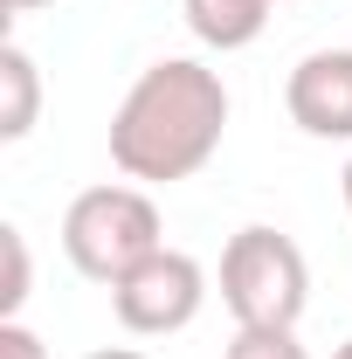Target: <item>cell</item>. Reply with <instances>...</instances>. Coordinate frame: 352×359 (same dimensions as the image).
<instances>
[{
	"label": "cell",
	"instance_id": "cell-1",
	"mask_svg": "<svg viewBox=\"0 0 352 359\" xmlns=\"http://www.w3.org/2000/svg\"><path fill=\"white\" fill-rule=\"evenodd\" d=\"M228 83L201 55H159L111 111V166L138 187L194 180L228 138Z\"/></svg>",
	"mask_w": 352,
	"mask_h": 359
},
{
	"label": "cell",
	"instance_id": "cell-2",
	"mask_svg": "<svg viewBox=\"0 0 352 359\" xmlns=\"http://www.w3.org/2000/svg\"><path fill=\"white\" fill-rule=\"evenodd\" d=\"M152 249H166V222H159L152 187H138V180L83 187V194L62 208V256H69L76 276L104 283V290H111L125 269H138Z\"/></svg>",
	"mask_w": 352,
	"mask_h": 359
},
{
	"label": "cell",
	"instance_id": "cell-3",
	"mask_svg": "<svg viewBox=\"0 0 352 359\" xmlns=\"http://www.w3.org/2000/svg\"><path fill=\"white\" fill-rule=\"evenodd\" d=\"M221 304H228L235 325H283V332H297V318L311 304L304 249L269 222L235 228L228 249H221Z\"/></svg>",
	"mask_w": 352,
	"mask_h": 359
},
{
	"label": "cell",
	"instance_id": "cell-4",
	"mask_svg": "<svg viewBox=\"0 0 352 359\" xmlns=\"http://www.w3.org/2000/svg\"><path fill=\"white\" fill-rule=\"evenodd\" d=\"M111 311L132 339H173L208 311V269L187 249H152L138 269L111 283Z\"/></svg>",
	"mask_w": 352,
	"mask_h": 359
},
{
	"label": "cell",
	"instance_id": "cell-5",
	"mask_svg": "<svg viewBox=\"0 0 352 359\" xmlns=\"http://www.w3.org/2000/svg\"><path fill=\"white\" fill-rule=\"evenodd\" d=\"M283 111L304 138L352 145V48H311L283 76Z\"/></svg>",
	"mask_w": 352,
	"mask_h": 359
},
{
	"label": "cell",
	"instance_id": "cell-6",
	"mask_svg": "<svg viewBox=\"0 0 352 359\" xmlns=\"http://www.w3.org/2000/svg\"><path fill=\"white\" fill-rule=\"evenodd\" d=\"M269 7L276 0H180V21H187V35L201 48L235 55V48H249L269 28Z\"/></svg>",
	"mask_w": 352,
	"mask_h": 359
},
{
	"label": "cell",
	"instance_id": "cell-7",
	"mask_svg": "<svg viewBox=\"0 0 352 359\" xmlns=\"http://www.w3.org/2000/svg\"><path fill=\"white\" fill-rule=\"evenodd\" d=\"M42 118V69L21 42H0V138L21 145Z\"/></svg>",
	"mask_w": 352,
	"mask_h": 359
},
{
	"label": "cell",
	"instance_id": "cell-8",
	"mask_svg": "<svg viewBox=\"0 0 352 359\" xmlns=\"http://www.w3.org/2000/svg\"><path fill=\"white\" fill-rule=\"evenodd\" d=\"M221 359H311V353H304V339L283 332V325H235V339H228Z\"/></svg>",
	"mask_w": 352,
	"mask_h": 359
},
{
	"label": "cell",
	"instance_id": "cell-9",
	"mask_svg": "<svg viewBox=\"0 0 352 359\" xmlns=\"http://www.w3.org/2000/svg\"><path fill=\"white\" fill-rule=\"evenodd\" d=\"M0 256H7V283H0V318H21L28 304V283H35V269H28V235L7 222L0 228Z\"/></svg>",
	"mask_w": 352,
	"mask_h": 359
},
{
	"label": "cell",
	"instance_id": "cell-10",
	"mask_svg": "<svg viewBox=\"0 0 352 359\" xmlns=\"http://www.w3.org/2000/svg\"><path fill=\"white\" fill-rule=\"evenodd\" d=\"M0 359H48V346L21 325V318H0Z\"/></svg>",
	"mask_w": 352,
	"mask_h": 359
},
{
	"label": "cell",
	"instance_id": "cell-11",
	"mask_svg": "<svg viewBox=\"0 0 352 359\" xmlns=\"http://www.w3.org/2000/svg\"><path fill=\"white\" fill-rule=\"evenodd\" d=\"M83 359H152V353H138V346H104V353H83Z\"/></svg>",
	"mask_w": 352,
	"mask_h": 359
},
{
	"label": "cell",
	"instance_id": "cell-12",
	"mask_svg": "<svg viewBox=\"0 0 352 359\" xmlns=\"http://www.w3.org/2000/svg\"><path fill=\"white\" fill-rule=\"evenodd\" d=\"M35 7H48V0H7V14H35Z\"/></svg>",
	"mask_w": 352,
	"mask_h": 359
},
{
	"label": "cell",
	"instance_id": "cell-13",
	"mask_svg": "<svg viewBox=\"0 0 352 359\" xmlns=\"http://www.w3.org/2000/svg\"><path fill=\"white\" fill-rule=\"evenodd\" d=\"M339 187H346V215H352V159H346V173H339Z\"/></svg>",
	"mask_w": 352,
	"mask_h": 359
},
{
	"label": "cell",
	"instance_id": "cell-14",
	"mask_svg": "<svg viewBox=\"0 0 352 359\" xmlns=\"http://www.w3.org/2000/svg\"><path fill=\"white\" fill-rule=\"evenodd\" d=\"M332 359H352V339H346V346H339V353H332Z\"/></svg>",
	"mask_w": 352,
	"mask_h": 359
}]
</instances>
